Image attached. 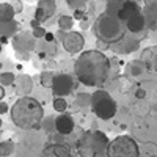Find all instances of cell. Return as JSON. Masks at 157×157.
Masks as SVG:
<instances>
[{"instance_id": "f1b7e54d", "label": "cell", "mask_w": 157, "mask_h": 157, "mask_svg": "<svg viewBox=\"0 0 157 157\" xmlns=\"http://www.w3.org/2000/svg\"><path fill=\"white\" fill-rule=\"evenodd\" d=\"M43 127H44V130H47V132H52V130H55V118H52V116L44 118Z\"/></svg>"}, {"instance_id": "836d02e7", "label": "cell", "mask_w": 157, "mask_h": 157, "mask_svg": "<svg viewBox=\"0 0 157 157\" xmlns=\"http://www.w3.org/2000/svg\"><path fill=\"white\" fill-rule=\"evenodd\" d=\"M54 41H55V35L50 33V32H47V35L44 36V43H49V44H50V43H54Z\"/></svg>"}, {"instance_id": "9c48e42d", "label": "cell", "mask_w": 157, "mask_h": 157, "mask_svg": "<svg viewBox=\"0 0 157 157\" xmlns=\"http://www.w3.org/2000/svg\"><path fill=\"white\" fill-rule=\"evenodd\" d=\"M74 90V80H72V75L69 74H55L54 78V83H52V94L54 98H64L72 93Z\"/></svg>"}, {"instance_id": "60d3db41", "label": "cell", "mask_w": 157, "mask_h": 157, "mask_svg": "<svg viewBox=\"0 0 157 157\" xmlns=\"http://www.w3.org/2000/svg\"><path fill=\"white\" fill-rule=\"evenodd\" d=\"M154 72H157V66H155V71H154Z\"/></svg>"}, {"instance_id": "ffe728a7", "label": "cell", "mask_w": 157, "mask_h": 157, "mask_svg": "<svg viewBox=\"0 0 157 157\" xmlns=\"http://www.w3.org/2000/svg\"><path fill=\"white\" fill-rule=\"evenodd\" d=\"M14 16H16V11L11 3H8V2L0 3V24L14 21Z\"/></svg>"}, {"instance_id": "277c9868", "label": "cell", "mask_w": 157, "mask_h": 157, "mask_svg": "<svg viewBox=\"0 0 157 157\" xmlns=\"http://www.w3.org/2000/svg\"><path fill=\"white\" fill-rule=\"evenodd\" d=\"M109 146H110L109 137L101 130L91 129L78 137L75 151L78 157H107Z\"/></svg>"}, {"instance_id": "7402d4cb", "label": "cell", "mask_w": 157, "mask_h": 157, "mask_svg": "<svg viewBox=\"0 0 157 157\" xmlns=\"http://www.w3.org/2000/svg\"><path fill=\"white\" fill-rule=\"evenodd\" d=\"M57 25H58V29L61 30V32H72L71 29L74 27V17L72 16H69V14H61L60 17H58V21H57Z\"/></svg>"}, {"instance_id": "f35d334b", "label": "cell", "mask_w": 157, "mask_h": 157, "mask_svg": "<svg viewBox=\"0 0 157 157\" xmlns=\"http://www.w3.org/2000/svg\"><path fill=\"white\" fill-rule=\"evenodd\" d=\"M0 98H2V101L5 99V88L3 86H0Z\"/></svg>"}, {"instance_id": "7a4b0ae2", "label": "cell", "mask_w": 157, "mask_h": 157, "mask_svg": "<svg viewBox=\"0 0 157 157\" xmlns=\"http://www.w3.org/2000/svg\"><path fill=\"white\" fill-rule=\"evenodd\" d=\"M11 121L19 129L24 130H36L43 127V118H44V109L41 102L36 101L32 96L17 98V101L13 104L10 110Z\"/></svg>"}, {"instance_id": "5bb4252c", "label": "cell", "mask_w": 157, "mask_h": 157, "mask_svg": "<svg viewBox=\"0 0 157 157\" xmlns=\"http://www.w3.org/2000/svg\"><path fill=\"white\" fill-rule=\"evenodd\" d=\"M143 16L146 21V30H157V0H151L143 5Z\"/></svg>"}, {"instance_id": "83f0119b", "label": "cell", "mask_w": 157, "mask_h": 157, "mask_svg": "<svg viewBox=\"0 0 157 157\" xmlns=\"http://www.w3.org/2000/svg\"><path fill=\"white\" fill-rule=\"evenodd\" d=\"M66 5L72 11H78V10H85L88 3L85 2V0H66Z\"/></svg>"}, {"instance_id": "ba28073f", "label": "cell", "mask_w": 157, "mask_h": 157, "mask_svg": "<svg viewBox=\"0 0 157 157\" xmlns=\"http://www.w3.org/2000/svg\"><path fill=\"white\" fill-rule=\"evenodd\" d=\"M146 36V32L141 33V35H132V33H127L123 39L118 44L112 46L110 50H113L115 54H120V55H127V54H134V52L140 50V44H141V39Z\"/></svg>"}, {"instance_id": "8d00e7d4", "label": "cell", "mask_w": 157, "mask_h": 157, "mask_svg": "<svg viewBox=\"0 0 157 157\" xmlns=\"http://www.w3.org/2000/svg\"><path fill=\"white\" fill-rule=\"evenodd\" d=\"M30 25H32V30H35V29H38V27H41V22H38L36 19H32V21H30Z\"/></svg>"}, {"instance_id": "d4e9b609", "label": "cell", "mask_w": 157, "mask_h": 157, "mask_svg": "<svg viewBox=\"0 0 157 157\" xmlns=\"http://www.w3.org/2000/svg\"><path fill=\"white\" fill-rule=\"evenodd\" d=\"M52 107H54V110L57 113L63 115L64 112H66V109H68V102H66L64 98H54V101H52Z\"/></svg>"}, {"instance_id": "5b68a950", "label": "cell", "mask_w": 157, "mask_h": 157, "mask_svg": "<svg viewBox=\"0 0 157 157\" xmlns=\"http://www.w3.org/2000/svg\"><path fill=\"white\" fill-rule=\"evenodd\" d=\"M91 112H93L99 120L109 121L116 115L118 112V105L116 101L112 98V94L105 90H96L91 94V105H90Z\"/></svg>"}, {"instance_id": "6da1fadb", "label": "cell", "mask_w": 157, "mask_h": 157, "mask_svg": "<svg viewBox=\"0 0 157 157\" xmlns=\"http://www.w3.org/2000/svg\"><path fill=\"white\" fill-rule=\"evenodd\" d=\"M110 72L112 60L99 49L83 50L74 63V74L85 86H102L109 80Z\"/></svg>"}, {"instance_id": "e0dca14e", "label": "cell", "mask_w": 157, "mask_h": 157, "mask_svg": "<svg viewBox=\"0 0 157 157\" xmlns=\"http://www.w3.org/2000/svg\"><path fill=\"white\" fill-rule=\"evenodd\" d=\"M140 61L146 66L148 71H155L157 66V46H149L141 50Z\"/></svg>"}, {"instance_id": "b9f144b4", "label": "cell", "mask_w": 157, "mask_h": 157, "mask_svg": "<svg viewBox=\"0 0 157 157\" xmlns=\"http://www.w3.org/2000/svg\"><path fill=\"white\" fill-rule=\"evenodd\" d=\"M151 157H157V155H151Z\"/></svg>"}, {"instance_id": "ac0fdd59", "label": "cell", "mask_w": 157, "mask_h": 157, "mask_svg": "<svg viewBox=\"0 0 157 157\" xmlns=\"http://www.w3.org/2000/svg\"><path fill=\"white\" fill-rule=\"evenodd\" d=\"M126 29H127L129 33H132V35H141V33H145V30H146V21H145L143 13L134 16L132 19H129L126 22Z\"/></svg>"}, {"instance_id": "d6986e66", "label": "cell", "mask_w": 157, "mask_h": 157, "mask_svg": "<svg viewBox=\"0 0 157 157\" xmlns=\"http://www.w3.org/2000/svg\"><path fill=\"white\" fill-rule=\"evenodd\" d=\"M145 71H146V66L140 60H132V61L126 63V66H124V74L127 77H140L145 74Z\"/></svg>"}, {"instance_id": "d6a6232c", "label": "cell", "mask_w": 157, "mask_h": 157, "mask_svg": "<svg viewBox=\"0 0 157 157\" xmlns=\"http://www.w3.org/2000/svg\"><path fill=\"white\" fill-rule=\"evenodd\" d=\"M11 5H13V8H14V11H16V14H21L22 13V10H24V5H22V2H11Z\"/></svg>"}, {"instance_id": "7c38bea8", "label": "cell", "mask_w": 157, "mask_h": 157, "mask_svg": "<svg viewBox=\"0 0 157 157\" xmlns=\"http://www.w3.org/2000/svg\"><path fill=\"white\" fill-rule=\"evenodd\" d=\"M140 13H143V6H140V3L134 2V0H121L116 19H120L121 22L126 24L129 19H132L134 16L140 14Z\"/></svg>"}, {"instance_id": "d590c367", "label": "cell", "mask_w": 157, "mask_h": 157, "mask_svg": "<svg viewBox=\"0 0 157 157\" xmlns=\"http://www.w3.org/2000/svg\"><path fill=\"white\" fill-rule=\"evenodd\" d=\"M6 112H8V105H6V102H5V101H2V102H0V113L5 115Z\"/></svg>"}, {"instance_id": "44dd1931", "label": "cell", "mask_w": 157, "mask_h": 157, "mask_svg": "<svg viewBox=\"0 0 157 157\" xmlns=\"http://www.w3.org/2000/svg\"><path fill=\"white\" fill-rule=\"evenodd\" d=\"M17 30H19V24L16 21L0 24V35H2V38H14L19 33Z\"/></svg>"}, {"instance_id": "484cf974", "label": "cell", "mask_w": 157, "mask_h": 157, "mask_svg": "<svg viewBox=\"0 0 157 157\" xmlns=\"http://www.w3.org/2000/svg\"><path fill=\"white\" fill-rule=\"evenodd\" d=\"M16 77L17 75H14L13 72H2L0 74V86H8V85H13V83H16Z\"/></svg>"}, {"instance_id": "2e32d148", "label": "cell", "mask_w": 157, "mask_h": 157, "mask_svg": "<svg viewBox=\"0 0 157 157\" xmlns=\"http://www.w3.org/2000/svg\"><path fill=\"white\" fill-rule=\"evenodd\" d=\"M16 93L19 94V98H25L30 96L32 90H33V78L29 74H19L16 77Z\"/></svg>"}, {"instance_id": "ab89813d", "label": "cell", "mask_w": 157, "mask_h": 157, "mask_svg": "<svg viewBox=\"0 0 157 157\" xmlns=\"http://www.w3.org/2000/svg\"><path fill=\"white\" fill-rule=\"evenodd\" d=\"M2 44H3V46L8 44V38H2Z\"/></svg>"}, {"instance_id": "603a6c76", "label": "cell", "mask_w": 157, "mask_h": 157, "mask_svg": "<svg viewBox=\"0 0 157 157\" xmlns=\"http://www.w3.org/2000/svg\"><path fill=\"white\" fill-rule=\"evenodd\" d=\"M13 151H14V143L11 140H2V143H0V155L8 157L13 154Z\"/></svg>"}, {"instance_id": "74e56055", "label": "cell", "mask_w": 157, "mask_h": 157, "mask_svg": "<svg viewBox=\"0 0 157 157\" xmlns=\"http://www.w3.org/2000/svg\"><path fill=\"white\" fill-rule=\"evenodd\" d=\"M80 29H82V30H86V29H90V22H88V17H86L85 21H82V22H80Z\"/></svg>"}, {"instance_id": "f546056e", "label": "cell", "mask_w": 157, "mask_h": 157, "mask_svg": "<svg viewBox=\"0 0 157 157\" xmlns=\"http://www.w3.org/2000/svg\"><path fill=\"white\" fill-rule=\"evenodd\" d=\"M72 17H74V21H78V22H82V21H85L88 16H86V10H78V11H74L72 13Z\"/></svg>"}, {"instance_id": "cb8c5ba5", "label": "cell", "mask_w": 157, "mask_h": 157, "mask_svg": "<svg viewBox=\"0 0 157 157\" xmlns=\"http://www.w3.org/2000/svg\"><path fill=\"white\" fill-rule=\"evenodd\" d=\"M75 105L77 107H90L91 105V94L90 93H78L75 96Z\"/></svg>"}, {"instance_id": "e575fe53", "label": "cell", "mask_w": 157, "mask_h": 157, "mask_svg": "<svg viewBox=\"0 0 157 157\" xmlns=\"http://www.w3.org/2000/svg\"><path fill=\"white\" fill-rule=\"evenodd\" d=\"M86 14H93V13L96 11V3H93V2H90L88 5H86Z\"/></svg>"}, {"instance_id": "1f68e13d", "label": "cell", "mask_w": 157, "mask_h": 157, "mask_svg": "<svg viewBox=\"0 0 157 157\" xmlns=\"http://www.w3.org/2000/svg\"><path fill=\"white\" fill-rule=\"evenodd\" d=\"M135 98L138 99V101H143L146 98V91H145V88H137L135 90Z\"/></svg>"}, {"instance_id": "8fae6325", "label": "cell", "mask_w": 157, "mask_h": 157, "mask_svg": "<svg viewBox=\"0 0 157 157\" xmlns=\"http://www.w3.org/2000/svg\"><path fill=\"white\" fill-rule=\"evenodd\" d=\"M61 44L69 55H77V54L80 55L85 47V38L78 32H68Z\"/></svg>"}, {"instance_id": "3957f363", "label": "cell", "mask_w": 157, "mask_h": 157, "mask_svg": "<svg viewBox=\"0 0 157 157\" xmlns=\"http://www.w3.org/2000/svg\"><path fill=\"white\" fill-rule=\"evenodd\" d=\"M91 32L96 36L99 44H104L109 49L118 44L129 33L124 22H121L120 19L113 16L105 14V13H102L96 17V21L91 25Z\"/></svg>"}, {"instance_id": "52a82bcc", "label": "cell", "mask_w": 157, "mask_h": 157, "mask_svg": "<svg viewBox=\"0 0 157 157\" xmlns=\"http://www.w3.org/2000/svg\"><path fill=\"white\" fill-rule=\"evenodd\" d=\"M13 49H14V54L19 60H24V61H29L30 60V55L32 52L36 49V38L33 36L32 32H19L14 38H13Z\"/></svg>"}, {"instance_id": "4fadbf2b", "label": "cell", "mask_w": 157, "mask_h": 157, "mask_svg": "<svg viewBox=\"0 0 157 157\" xmlns=\"http://www.w3.org/2000/svg\"><path fill=\"white\" fill-rule=\"evenodd\" d=\"M57 11V2L55 0H39L36 10H35V17L38 22L44 24L46 21H49Z\"/></svg>"}, {"instance_id": "4316f807", "label": "cell", "mask_w": 157, "mask_h": 157, "mask_svg": "<svg viewBox=\"0 0 157 157\" xmlns=\"http://www.w3.org/2000/svg\"><path fill=\"white\" fill-rule=\"evenodd\" d=\"M54 78H55V74L52 71H44V72H41V75H39V82H41L43 86H50L52 88Z\"/></svg>"}, {"instance_id": "9a60e30c", "label": "cell", "mask_w": 157, "mask_h": 157, "mask_svg": "<svg viewBox=\"0 0 157 157\" xmlns=\"http://www.w3.org/2000/svg\"><path fill=\"white\" fill-rule=\"evenodd\" d=\"M74 118L68 113H63L58 115L55 118V130L58 132V135H69L72 130H74Z\"/></svg>"}, {"instance_id": "4dcf8cb0", "label": "cell", "mask_w": 157, "mask_h": 157, "mask_svg": "<svg viewBox=\"0 0 157 157\" xmlns=\"http://www.w3.org/2000/svg\"><path fill=\"white\" fill-rule=\"evenodd\" d=\"M32 33H33V36H35L36 39H41V38H44V36L47 35V32L44 30L43 25H41V27H38V29H35V30H32Z\"/></svg>"}, {"instance_id": "8992f818", "label": "cell", "mask_w": 157, "mask_h": 157, "mask_svg": "<svg viewBox=\"0 0 157 157\" xmlns=\"http://www.w3.org/2000/svg\"><path fill=\"white\" fill-rule=\"evenodd\" d=\"M107 157H140L137 141L130 135H118L110 141Z\"/></svg>"}, {"instance_id": "30bf717a", "label": "cell", "mask_w": 157, "mask_h": 157, "mask_svg": "<svg viewBox=\"0 0 157 157\" xmlns=\"http://www.w3.org/2000/svg\"><path fill=\"white\" fill-rule=\"evenodd\" d=\"M78 154L71 148L68 143H61V141H52L43 148L41 155L39 157H77Z\"/></svg>"}]
</instances>
